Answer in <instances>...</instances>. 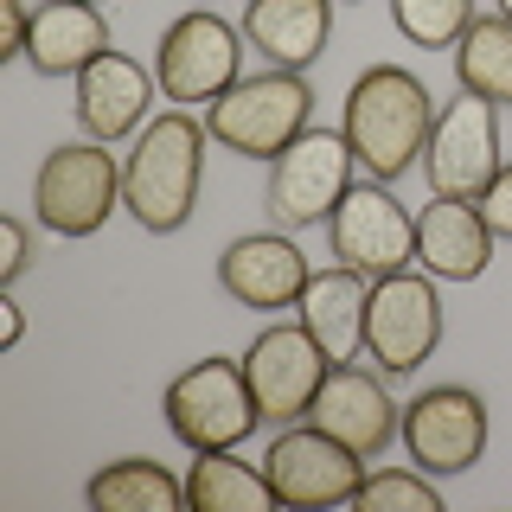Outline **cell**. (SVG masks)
<instances>
[{"label":"cell","mask_w":512,"mask_h":512,"mask_svg":"<svg viewBox=\"0 0 512 512\" xmlns=\"http://www.w3.org/2000/svg\"><path fill=\"white\" fill-rule=\"evenodd\" d=\"M429 128H436V96L416 71L404 64H365L346 90V116H340V135L359 173L372 180H404V173L423 160L429 148Z\"/></svg>","instance_id":"6da1fadb"},{"label":"cell","mask_w":512,"mask_h":512,"mask_svg":"<svg viewBox=\"0 0 512 512\" xmlns=\"http://www.w3.org/2000/svg\"><path fill=\"white\" fill-rule=\"evenodd\" d=\"M205 122L186 109H167L135 135V148L122 160V212L154 237H173L199 212L205 186Z\"/></svg>","instance_id":"7a4b0ae2"},{"label":"cell","mask_w":512,"mask_h":512,"mask_svg":"<svg viewBox=\"0 0 512 512\" xmlns=\"http://www.w3.org/2000/svg\"><path fill=\"white\" fill-rule=\"evenodd\" d=\"M314 128V84L308 71H276L263 77H237L218 103H205V135L218 148L244 154V160H276L282 148H295Z\"/></svg>","instance_id":"3957f363"},{"label":"cell","mask_w":512,"mask_h":512,"mask_svg":"<svg viewBox=\"0 0 512 512\" xmlns=\"http://www.w3.org/2000/svg\"><path fill=\"white\" fill-rule=\"evenodd\" d=\"M32 212L52 237H96L109 218L122 212V160L109 154V141H64L39 160L32 180Z\"/></svg>","instance_id":"277c9868"},{"label":"cell","mask_w":512,"mask_h":512,"mask_svg":"<svg viewBox=\"0 0 512 512\" xmlns=\"http://www.w3.org/2000/svg\"><path fill=\"white\" fill-rule=\"evenodd\" d=\"M160 416H167L173 442L192 448V455H199V448H237L263 423V410H256V397H250V378H244V359L186 365V372L167 384V397H160Z\"/></svg>","instance_id":"5b68a950"},{"label":"cell","mask_w":512,"mask_h":512,"mask_svg":"<svg viewBox=\"0 0 512 512\" xmlns=\"http://www.w3.org/2000/svg\"><path fill=\"white\" fill-rule=\"evenodd\" d=\"M442 346V295L429 269H397L372 282V308H365V359L384 378H410L429 365Z\"/></svg>","instance_id":"8992f818"},{"label":"cell","mask_w":512,"mask_h":512,"mask_svg":"<svg viewBox=\"0 0 512 512\" xmlns=\"http://www.w3.org/2000/svg\"><path fill=\"white\" fill-rule=\"evenodd\" d=\"M244 77V26L218 20L212 7L180 13L154 45V84L167 103H218Z\"/></svg>","instance_id":"52a82bcc"},{"label":"cell","mask_w":512,"mask_h":512,"mask_svg":"<svg viewBox=\"0 0 512 512\" xmlns=\"http://www.w3.org/2000/svg\"><path fill=\"white\" fill-rule=\"evenodd\" d=\"M263 474L276 487V506L288 512H320V506H352L365 480V455H352L340 436H327L320 423H282L276 442L263 455Z\"/></svg>","instance_id":"ba28073f"},{"label":"cell","mask_w":512,"mask_h":512,"mask_svg":"<svg viewBox=\"0 0 512 512\" xmlns=\"http://www.w3.org/2000/svg\"><path fill=\"white\" fill-rule=\"evenodd\" d=\"M352 173H359V160H352L340 128H308L295 148H282L269 160V218L282 231L327 224L340 212V199L352 192Z\"/></svg>","instance_id":"9c48e42d"},{"label":"cell","mask_w":512,"mask_h":512,"mask_svg":"<svg viewBox=\"0 0 512 512\" xmlns=\"http://www.w3.org/2000/svg\"><path fill=\"white\" fill-rule=\"evenodd\" d=\"M397 442L423 474H468L487 455V397L468 384H429L397 416Z\"/></svg>","instance_id":"30bf717a"},{"label":"cell","mask_w":512,"mask_h":512,"mask_svg":"<svg viewBox=\"0 0 512 512\" xmlns=\"http://www.w3.org/2000/svg\"><path fill=\"white\" fill-rule=\"evenodd\" d=\"M500 167H506L500 109L474 90H455V103L436 109V128H429V148H423L429 192H442V199H480Z\"/></svg>","instance_id":"8fae6325"},{"label":"cell","mask_w":512,"mask_h":512,"mask_svg":"<svg viewBox=\"0 0 512 512\" xmlns=\"http://www.w3.org/2000/svg\"><path fill=\"white\" fill-rule=\"evenodd\" d=\"M327 372H333V359L320 352V340L301 320L263 327L244 346V378H250V397H256V410H263V423H301V416L314 410Z\"/></svg>","instance_id":"7c38bea8"},{"label":"cell","mask_w":512,"mask_h":512,"mask_svg":"<svg viewBox=\"0 0 512 512\" xmlns=\"http://www.w3.org/2000/svg\"><path fill=\"white\" fill-rule=\"evenodd\" d=\"M327 250L333 263L359 269V276H397V269H416V218L391 199V186H352L340 199V212L327 218Z\"/></svg>","instance_id":"4fadbf2b"},{"label":"cell","mask_w":512,"mask_h":512,"mask_svg":"<svg viewBox=\"0 0 512 512\" xmlns=\"http://www.w3.org/2000/svg\"><path fill=\"white\" fill-rule=\"evenodd\" d=\"M397 416H404V404H391L378 365L365 372L359 359H346V365H333V372H327V384H320V397H314V410H308V423H320L327 436H340L352 455L378 461L384 448L397 442Z\"/></svg>","instance_id":"5bb4252c"},{"label":"cell","mask_w":512,"mask_h":512,"mask_svg":"<svg viewBox=\"0 0 512 512\" xmlns=\"http://www.w3.org/2000/svg\"><path fill=\"white\" fill-rule=\"evenodd\" d=\"M308 256L288 231H269V237H231L218 256V288L237 301V308H256V314H276V308H295L301 288H308Z\"/></svg>","instance_id":"9a60e30c"},{"label":"cell","mask_w":512,"mask_h":512,"mask_svg":"<svg viewBox=\"0 0 512 512\" xmlns=\"http://www.w3.org/2000/svg\"><path fill=\"white\" fill-rule=\"evenodd\" d=\"M77 84V128L90 141H109L116 148L122 135H141L148 128V109H154V71L135 64L128 52H103L90 71L71 77Z\"/></svg>","instance_id":"2e32d148"},{"label":"cell","mask_w":512,"mask_h":512,"mask_svg":"<svg viewBox=\"0 0 512 512\" xmlns=\"http://www.w3.org/2000/svg\"><path fill=\"white\" fill-rule=\"evenodd\" d=\"M500 237L487 231L474 199H442L429 192V205L416 212V269H429L436 282H480L493 263Z\"/></svg>","instance_id":"e0dca14e"},{"label":"cell","mask_w":512,"mask_h":512,"mask_svg":"<svg viewBox=\"0 0 512 512\" xmlns=\"http://www.w3.org/2000/svg\"><path fill=\"white\" fill-rule=\"evenodd\" d=\"M365 308H372V276L333 263L308 276V288L295 301V320L320 340V352L333 365H346V359H365Z\"/></svg>","instance_id":"ac0fdd59"},{"label":"cell","mask_w":512,"mask_h":512,"mask_svg":"<svg viewBox=\"0 0 512 512\" xmlns=\"http://www.w3.org/2000/svg\"><path fill=\"white\" fill-rule=\"evenodd\" d=\"M333 7L340 0H244V45L276 71H308L314 58H327Z\"/></svg>","instance_id":"d6986e66"},{"label":"cell","mask_w":512,"mask_h":512,"mask_svg":"<svg viewBox=\"0 0 512 512\" xmlns=\"http://www.w3.org/2000/svg\"><path fill=\"white\" fill-rule=\"evenodd\" d=\"M103 52H116L103 7H90V0H45V7H32L26 64L39 77H77V71H90Z\"/></svg>","instance_id":"ffe728a7"},{"label":"cell","mask_w":512,"mask_h":512,"mask_svg":"<svg viewBox=\"0 0 512 512\" xmlns=\"http://www.w3.org/2000/svg\"><path fill=\"white\" fill-rule=\"evenodd\" d=\"M186 512H276V487L231 448H199L186 468Z\"/></svg>","instance_id":"44dd1931"},{"label":"cell","mask_w":512,"mask_h":512,"mask_svg":"<svg viewBox=\"0 0 512 512\" xmlns=\"http://www.w3.org/2000/svg\"><path fill=\"white\" fill-rule=\"evenodd\" d=\"M84 500L96 512H180L186 506V480L167 474L148 455H122V461H109V468L90 474Z\"/></svg>","instance_id":"7402d4cb"},{"label":"cell","mask_w":512,"mask_h":512,"mask_svg":"<svg viewBox=\"0 0 512 512\" xmlns=\"http://www.w3.org/2000/svg\"><path fill=\"white\" fill-rule=\"evenodd\" d=\"M455 90L487 96L493 109H512V20L480 13L455 45Z\"/></svg>","instance_id":"603a6c76"},{"label":"cell","mask_w":512,"mask_h":512,"mask_svg":"<svg viewBox=\"0 0 512 512\" xmlns=\"http://www.w3.org/2000/svg\"><path fill=\"white\" fill-rule=\"evenodd\" d=\"M474 20H480V0H391V26L416 52H455Z\"/></svg>","instance_id":"cb8c5ba5"},{"label":"cell","mask_w":512,"mask_h":512,"mask_svg":"<svg viewBox=\"0 0 512 512\" xmlns=\"http://www.w3.org/2000/svg\"><path fill=\"white\" fill-rule=\"evenodd\" d=\"M352 512H442V487L416 461L410 468H365L359 493H352Z\"/></svg>","instance_id":"d4e9b609"},{"label":"cell","mask_w":512,"mask_h":512,"mask_svg":"<svg viewBox=\"0 0 512 512\" xmlns=\"http://www.w3.org/2000/svg\"><path fill=\"white\" fill-rule=\"evenodd\" d=\"M474 205H480V218H487V231L500 237V244H512V160L487 180V192H480Z\"/></svg>","instance_id":"484cf974"},{"label":"cell","mask_w":512,"mask_h":512,"mask_svg":"<svg viewBox=\"0 0 512 512\" xmlns=\"http://www.w3.org/2000/svg\"><path fill=\"white\" fill-rule=\"evenodd\" d=\"M32 263V231L20 218H0V288H13Z\"/></svg>","instance_id":"4316f807"},{"label":"cell","mask_w":512,"mask_h":512,"mask_svg":"<svg viewBox=\"0 0 512 512\" xmlns=\"http://www.w3.org/2000/svg\"><path fill=\"white\" fill-rule=\"evenodd\" d=\"M0 20H7V52H0V58H26V32H32V7H26V0H0Z\"/></svg>","instance_id":"83f0119b"},{"label":"cell","mask_w":512,"mask_h":512,"mask_svg":"<svg viewBox=\"0 0 512 512\" xmlns=\"http://www.w3.org/2000/svg\"><path fill=\"white\" fill-rule=\"evenodd\" d=\"M26 340V308L13 301V288H0V346H20Z\"/></svg>","instance_id":"f1b7e54d"},{"label":"cell","mask_w":512,"mask_h":512,"mask_svg":"<svg viewBox=\"0 0 512 512\" xmlns=\"http://www.w3.org/2000/svg\"><path fill=\"white\" fill-rule=\"evenodd\" d=\"M493 13H506V20H512V0H493Z\"/></svg>","instance_id":"f546056e"},{"label":"cell","mask_w":512,"mask_h":512,"mask_svg":"<svg viewBox=\"0 0 512 512\" xmlns=\"http://www.w3.org/2000/svg\"><path fill=\"white\" fill-rule=\"evenodd\" d=\"M90 7H103V0H90Z\"/></svg>","instance_id":"4dcf8cb0"},{"label":"cell","mask_w":512,"mask_h":512,"mask_svg":"<svg viewBox=\"0 0 512 512\" xmlns=\"http://www.w3.org/2000/svg\"><path fill=\"white\" fill-rule=\"evenodd\" d=\"M199 7H205V0H199Z\"/></svg>","instance_id":"1f68e13d"}]
</instances>
